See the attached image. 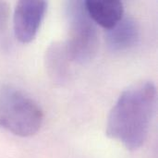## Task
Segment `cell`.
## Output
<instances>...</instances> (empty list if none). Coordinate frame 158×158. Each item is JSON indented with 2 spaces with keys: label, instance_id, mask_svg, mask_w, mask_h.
<instances>
[{
  "label": "cell",
  "instance_id": "cell-1",
  "mask_svg": "<svg viewBox=\"0 0 158 158\" xmlns=\"http://www.w3.org/2000/svg\"><path fill=\"white\" fill-rule=\"evenodd\" d=\"M156 99V88L151 81H142L125 90L109 113L106 135L129 150L139 149L147 139Z\"/></svg>",
  "mask_w": 158,
  "mask_h": 158
},
{
  "label": "cell",
  "instance_id": "cell-2",
  "mask_svg": "<svg viewBox=\"0 0 158 158\" xmlns=\"http://www.w3.org/2000/svg\"><path fill=\"white\" fill-rule=\"evenodd\" d=\"M43 122V110L33 99L11 85H0V128L30 137L38 132Z\"/></svg>",
  "mask_w": 158,
  "mask_h": 158
},
{
  "label": "cell",
  "instance_id": "cell-3",
  "mask_svg": "<svg viewBox=\"0 0 158 158\" xmlns=\"http://www.w3.org/2000/svg\"><path fill=\"white\" fill-rule=\"evenodd\" d=\"M67 18L69 36L64 44L70 61L84 64L95 56L99 46V34L96 24L89 17L84 2L68 3Z\"/></svg>",
  "mask_w": 158,
  "mask_h": 158
},
{
  "label": "cell",
  "instance_id": "cell-4",
  "mask_svg": "<svg viewBox=\"0 0 158 158\" xmlns=\"http://www.w3.org/2000/svg\"><path fill=\"white\" fill-rule=\"evenodd\" d=\"M46 9L45 1L22 0L16 5L13 15V31L19 42L29 44L36 37Z\"/></svg>",
  "mask_w": 158,
  "mask_h": 158
},
{
  "label": "cell",
  "instance_id": "cell-5",
  "mask_svg": "<svg viewBox=\"0 0 158 158\" xmlns=\"http://www.w3.org/2000/svg\"><path fill=\"white\" fill-rule=\"evenodd\" d=\"M84 6L92 20L106 30L112 29L124 17L123 4L118 0H88Z\"/></svg>",
  "mask_w": 158,
  "mask_h": 158
},
{
  "label": "cell",
  "instance_id": "cell-6",
  "mask_svg": "<svg viewBox=\"0 0 158 158\" xmlns=\"http://www.w3.org/2000/svg\"><path fill=\"white\" fill-rule=\"evenodd\" d=\"M140 39V28L131 17H123L112 29L107 30L106 40L112 51H125L133 47Z\"/></svg>",
  "mask_w": 158,
  "mask_h": 158
},
{
  "label": "cell",
  "instance_id": "cell-7",
  "mask_svg": "<svg viewBox=\"0 0 158 158\" xmlns=\"http://www.w3.org/2000/svg\"><path fill=\"white\" fill-rule=\"evenodd\" d=\"M69 57L64 44H54L46 55V67L49 75L57 82L64 81L68 75Z\"/></svg>",
  "mask_w": 158,
  "mask_h": 158
},
{
  "label": "cell",
  "instance_id": "cell-8",
  "mask_svg": "<svg viewBox=\"0 0 158 158\" xmlns=\"http://www.w3.org/2000/svg\"><path fill=\"white\" fill-rule=\"evenodd\" d=\"M9 22V7L6 2L0 1V44L5 46L7 41Z\"/></svg>",
  "mask_w": 158,
  "mask_h": 158
}]
</instances>
